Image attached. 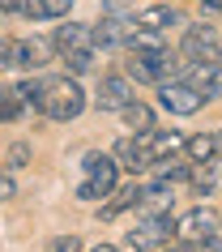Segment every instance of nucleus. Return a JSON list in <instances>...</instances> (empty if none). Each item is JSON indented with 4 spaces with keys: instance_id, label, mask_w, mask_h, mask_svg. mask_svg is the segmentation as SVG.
<instances>
[{
    "instance_id": "obj_16",
    "label": "nucleus",
    "mask_w": 222,
    "mask_h": 252,
    "mask_svg": "<svg viewBox=\"0 0 222 252\" xmlns=\"http://www.w3.org/2000/svg\"><path fill=\"white\" fill-rule=\"evenodd\" d=\"M175 22H180V9H171V4H150L141 13H132V26H141V30H167Z\"/></svg>"
},
{
    "instance_id": "obj_15",
    "label": "nucleus",
    "mask_w": 222,
    "mask_h": 252,
    "mask_svg": "<svg viewBox=\"0 0 222 252\" xmlns=\"http://www.w3.org/2000/svg\"><path fill=\"white\" fill-rule=\"evenodd\" d=\"M68 9H73V0H26L22 17L26 22H64Z\"/></svg>"
},
{
    "instance_id": "obj_20",
    "label": "nucleus",
    "mask_w": 222,
    "mask_h": 252,
    "mask_svg": "<svg viewBox=\"0 0 222 252\" xmlns=\"http://www.w3.org/2000/svg\"><path fill=\"white\" fill-rule=\"evenodd\" d=\"M145 201V188L141 184H124V188H116V201H111V205H107V218H116L120 210H128V205H141Z\"/></svg>"
},
{
    "instance_id": "obj_10",
    "label": "nucleus",
    "mask_w": 222,
    "mask_h": 252,
    "mask_svg": "<svg viewBox=\"0 0 222 252\" xmlns=\"http://www.w3.org/2000/svg\"><path fill=\"white\" fill-rule=\"evenodd\" d=\"M52 43H56V52H60V56H68V52H94V47H98V30L86 26V22H64V26H56Z\"/></svg>"
},
{
    "instance_id": "obj_3",
    "label": "nucleus",
    "mask_w": 222,
    "mask_h": 252,
    "mask_svg": "<svg viewBox=\"0 0 222 252\" xmlns=\"http://www.w3.org/2000/svg\"><path fill=\"white\" fill-rule=\"evenodd\" d=\"M116 167L120 158H111V154H86L81 158V184H77V197L81 201H98V197H111L116 192Z\"/></svg>"
},
{
    "instance_id": "obj_26",
    "label": "nucleus",
    "mask_w": 222,
    "mask_h": 252,
    "mask_svg": "<svg viewBox=\"0 0 222 252\" xmlns=\"http://www.w3.org/2000/svg\"><path fill=\"white\" fill-rule=\"evenodd\" d=\"M90 252H116V248H111V244H98V248H90Z\"/></svg>"
},
{
    "instance_id": "obj_17",
    "label": "nucleus",
    "mask_w": 222,
    "mask_h": 252,
    "mask_svg": "<svg viewBox=\"0 0 222 252\" xmlns=\"http://www.w3.org/2000/svg\"><path fill=\"white\" fill-rule=\"evenodd\" d=\"M222 133H196V137H188L184 141V150H188V158L192 162H209V158H218L222 154Z\"/></svg>"
},
{
    "instance_id": "obj_12",
    "label": "nucleus",
    "mask_w": 222,
    "mask_h": 252,
    "mask_svg": "<svg viewBox=\"0 0 222 252\" xmlns=\"http://www.w3.org/2000/svg\"><path fill=\"white\" fill-rule=\"evenodd\" d=\"M184 81H192L196 90L205 94V103H209V98H218V94H222V60H218V64H188V68H184Z\"/></svg>"
},
{
    "instance_id": "obj_19",
    "label": "nucleus",
    "mask_w": 222,
    "mask_h": 252,
    "mask_svg": "<svg viewBox=\"0 0 222 252\" xmlns=\"http://www.w3.org/2000/svg\"><path fill=\"white\" fill-rule=\"evenodd\" d=\"M192 167H196L192 158L184 162V158H175V154H171V158H162V162H158L154 171H158V180H167V184H175V180H192Z\"/></svg>"
},
{
    "instance_id": "obj_25",
    "label": "nucleus",
    "mask_w": 222,
    "mask_h": 252,
    "mask_svg": "<svg viewBox=\"0 0 222 252\" xmlns=\"http://www.w3.org/2000/svg\"><path fill=\"white\" fill-rule=\"evenodd\" d=\"M162 252H196V248H192V244H184V239H175V244H167Z\"/></svg>"
},
{
    "instance_id": "obj_7",
    "label": "nucleus",
    "mask_w": 222,
    "mask_h": 252,
    "mask_svg": "<svg viewBox=\"0 0 222 252\" xmlns=\"http://www.w3.org/2000/svg\"><path fill=\"white\" fill-rule=\"evenodd\" d=\"M171 231L175 226L167 222V214H145L141 222H137V231H128V239H132L137 252H162L171 244Z\"/></svg>"
},
{
    "instance_id": "obj_14",
    "label": "nucleus",
    "mask_w": 222,
    "mask_h": 252,
    "mask_svg": "<svg viewBox=\"0 0 222 252\" xmlns=\"http://www.w3.org/2000/svg\"><path fill=\"white\" fill-rule=\"evenodd\" d=\"M98 47H124V43H132V34H137V26H132V17H107V22H98Z\"/></svg>"
},
{
    "instance_id": "obj_6",
    "label": "nucleus",
    "mask_w": 222,
    "mask_h": 252,
    "mask_svg": "<svg viewBox=\"0 0 222 252\" xmlns=\"http://www.w3.org/2000/svg\"><path fill=\"white\" fill-rule=\"evenodd\" d=\"M218 226H222V222H218L209 210H188L180 222H175V239L192 244V248H205V244L222 239V235H218Z\"/></svg>"
},
{
    "instance_id": "obj_22",
    "label": "nucleus",
    "mask_w": 222,
    "mask_h": 252,
    "mask_svg": "<svg viewBox=\"0 0 222 252\" xmlns=\"http://www.w3.org/2000/svg\"><path fill=\"white\" fill-rule=\"evenodd\" d=\"M26 158H30V146H9V154H4V167L13 171V167H22Z\"/></svg>"
},
{
    "instance_id": "obj_23",
    "label": "nucleus",
    "mask_w": 222,
    "mask_h": 252,
    "mask_svg": "<svg viewBox=\"0 0 222 252\" xmlns=\"http://www.w3.org/2000/svg\"><path fill=\"white\" fill-rule=\"evenodd\" d=\"M52 252H77V239H73V235L56 239V244H52Z\"/></svg>"
},
{
    "instance_id": "obj_9",
    "label": "nucleus",
    "mask_w": 222,
    "mask_h": 252,
    "mask_svg": "<svg viewBox=\"0 0 222 252\" xmlns=\"http://www.w3.org/2000/svg\"><path fill=\"white\" fill-rule=\"evenodd\" d=\"M52 52H56V43H43V39H4V64L39 68V64H47Z\"/></svg>"
},
{
    "instance_id": "obj_2",
    "label": "nucleus",
    "mask_w": 222,
    "mask_h": 252,
    "mask_svg": "<svg viewBox=\"0 0 222 252\" xmlns=\"http://www.w3.org/2000/svg\"><path fill=\"white\" fill-rule=\"evenodd\" d=\"M39 107L47 120H77L81 111H86V90H81L73 77H47L39 90Z\"/></svg>"
},
{
    "instance_id": "obj_5",
    "label": "nucleus",
    "mask_w": 222,
    "mask_h": 252,
    "mask_svg": "<svg viewBox=\"0 0 222 252\" xmlns=\"http://www.w3.org/2000/svg\"><path fill=\"white\" fill-rule=\"evenodd\" d=\"M180 56L188 64H218L222 60V43H218V34L209 26H188V34H184V43H180Z\"/></svg>"
},
{
    "instance_id": "obj_24",
    "label": "nucleus",
    "mask_w": 222,
    "mask_h": 252,
    "mask_svg": "<svg viewBox=\"0 0 222 252\" xmlns=\"http://www.w3.org/2000/svg\"><path fill=\"white\" fill-rule=\"evenodd\" d=\"M22 4H26V0H0V9H4V13H22Z\"/></svg>"
},
{
    "instance_id": "obj_8",
    "label": "nucleus",
    "mask_w": 222,
    "mask_h": 252,
    "mask_svg": "<svg viewBox=\"0 0 222 252\" xmlns=\"http://www.w3.org/2000/svg\"><path fill=\"white\" fill-rule=\"evenodd\" d=\"M39 90H43V81H17V86H9V90H4V103H0L4 120H22V116L30 120L34 111H43Z\"/></svg>"
},
{
    "instance_id": "obj_1",
    "label": "nucleus",
    "mask_w": 222,
    "mask_h": 252,
    "mask_svg": "<svg viewBox=\"0 0 222 252\" xmlns=\"http://www.w3.org/2000/svg\"><path fill=\"white\" fill-rule=\"evenodd\" d=\"M180 68H184V60L171 52V47H132L128 60H124V73H128L132 81H150V86L171 81Z\"/></svg>"
},
{
    "instance_id": "obj_11",
    "label": "nucleus",
    "mask_w": 222,
    "mask_h": 252,
    "mask_svg": "<svg viewBox=\"0 0 222 252\" xmlns=\"http://www.w3.org/2000/svg\"><path fill=\"white\" fill-rule=\"evenodd\" d=\"M94 103H98V111H124V107L132 103V77L128 73H107V77L98 81Z\"/></svg>"
},
{
    "instance_id": "obj_4",
    "label": "nucleus",
    "mask_w": 222,
    "mask_h": 252,
    "mask_svg": "<svg viewBox=\"0 0 222 252\" xmlns=\"http://www.w3.org/2000/svg\"><path fill=\"white\" fill-rule=\"evenodd\" d=\"M201 103H205V94L196 90L192 81H175V77H171V81L158 86V107L171 111V116H196Z\"/></svg>"
},
{
    "instance_id": "obj_18",
    "label": "nucleus",
    "mask_w": 222,
    "mask_h": 252,
    "mask_svg": "<svg viewBox=\"0 0 222 252\" xmlns=\"http://www.w3.org/2000/svg\"><path fill=\"white\" fill-rule=\"evenodd\" d=\"M120 116H124V128H128V133H150V128H154V111L145 103H137V98H132Z\"/></svg>"
},
{
    "instance_id": "obj_21",
    "label": "nucleus",
    "mask_w": 222,
    "mask_h": 252,
    "mask_svg": "<svg viewBox=\"0 0 222 252\" xmlns=\"http://www.w3.org/2000/svg\"><path fill=\"white\" fill-rule=\"evenodd\" d=\"M60 60H64L68 73H90L94 68V52H68V56H60Z\"/></svg>"
},
{
    "instance_id": "obj_13",
    "label": "nucleus",
    "mask_w": 222,
    "mask_h": 252,
    "mask_svg": "<svg viewBox=\"0 0 222 252\" xmlns=\"http://www.w3.org/2000/svg\"><path fill=\"white\" fill-rule=\"evenodd\" d=\"M188 184H192L196 197H214V192H222V154H218V158H209V162H196Z\"/></svg>"
},
{
    "instance_id": "obj_27",
    "label": "nucleus",
    "mask_w": 222,
    "mask_h": 252,
    "mask_svg": "<svg viewBox=\"0 0 222 252\" xmlns=\"http://www.w3.org/2000/svg\"><path fill=\"white\" fill-rule=\"evenodd\" d=\"M201 4H209V9H222V0H201Z\"/></svg>"
}]
</instances>
